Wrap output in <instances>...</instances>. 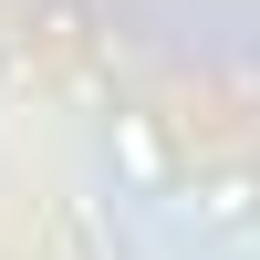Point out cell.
I'll use <instances>...</instances> for the list:
<instances>
[{"instance_id": "6da1fadb", "label": "cell", "mask_w": 260, "mask_h": 260, "mask_svg": "<svg viewBox=\"0 0 260 260\" xmlns=\"http://www.w3.org/2000/svg\"><path fill=\"white\" fill-rule=\"evenodd\" d=\"M115 167H125V187H146V198L167 187V146H156L146 115H115Z\"/></svg>"}, {"instance_id": "7a4b0ae2", "label": "cell", "mask_w": 260, "mask_h": 260, "mask_svg": "<svg viewBox=\"0 0 260 260\" xmlns=\"http://www.w3.org/2000/svg\"><path fill=\"white\" fill-rule=\"evenodd\" d=\"M198 219H208V229H250V219H260V177H240V167L208 177V187H198Z\"/></svg>"}]
</instances>
